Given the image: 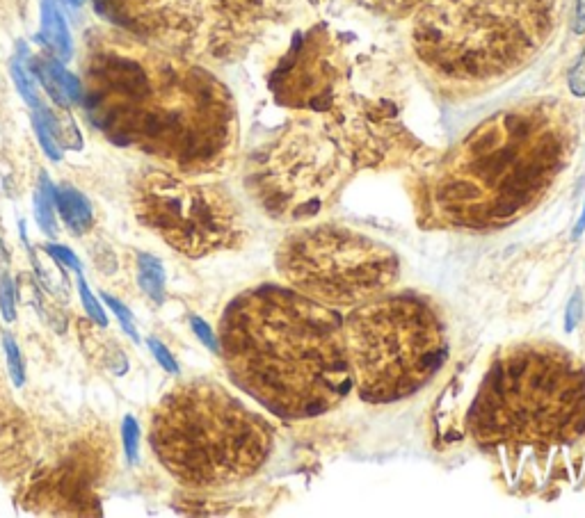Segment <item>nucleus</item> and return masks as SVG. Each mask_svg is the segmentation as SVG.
<instances>
[{"label": "nucleus", "mask_w": 585, "mask_h": 518, "mask_svg": "<svg viewBox=\"0 0 585 518\" xmlns=\"http://www.w3.org/2000/svg\"><path fill=\"white\" fill-rule=\"evenodd\" d=\"M83 103L112 144L179 174L218 172L236 151L238 115L224 83L197 60L117 28L87 32Z\"/></svg>", "instance_id": "1"}, {"label": "nucleus", "mask_w": 585, "mask_h": 518, "mask_svg": "<svg viewBox=\"0 0 585 518\" xmlns=\"http://www.w3.org/2000/svg\"><path fill=\"white\" fill-rule=\"evenodd\" d=\"M579 135V110L560 96L496 110L423 174L421 217L455 231H499L524 220L570 167Z\"/></svg>", "instance_id": "2"}, {"label": "nucleus", "mask_w": 585, "mask_h": 518, "mask_svg": "<svg viewBox=\"0 0 585 518\" xmlns=\"http://www.w3.org/2000/svg\"><path fill=\"white\" fill-rule=\"evenodd\" d=\"M220 352L234 384L279 418L323 416L352 388L343 318L293 288L240 293L222 315Z\"/></svg>", "instance_id": "3"}, {"label": "nucleus", "mask_w": 585, "mask_h": 518, "mask_svg": "<svg viewBox=\"0 0 585 518\" xmlns=\"http://www.w3.org/2000/svg\"><path fill=\"white\" fill-rule=\"evenodd\" d=\"M565 0H426L412 51L446 96H476L524 71L549 46Z\"/></svg>", "instance_id": "4"}, {"label": "nucleus", "mask_w": 585, "mask_h": 518, "mask_svg": "<svg viewBox=\"0 0 585 518\" xmlns=\"http://www.w3.org/2000/svg\"><path fill=\"white\" fill-rule=\"evenodd\" d=\"M480 445H563L585 432V363L554 343L494 356L467 414Z\"/></svg>", "instance_id": "5"}, {"label": "nucleus", "mask_w": 585, "mask_h": 518, "mask_svg": "<svg viewBox=\"0 0 585 518\" xmlns=\"http://www.w3.org/2000/svg\"><path fill=\"white\" fill-rule=\"evenodd\" d=\"M149 439L160 464L181 484L222 489L266 466L275 432L224 386L192 379L160 400Z\"/></svg>", "instance_id": "6"}, {"label": "nucleus", "mask_w": 585, "mask_h": 518, "mask_svg": "<svg viewBox=\"0 0 585 518\" xmlns=\"http://www.w3.org/2000/svg\"><path fill=\"white\" fill-rule=\"evenodd\" d=\"M352 386L366 402L387 404L419 393L448 356L444 320L426 299H368L343 318Z\"/></svg>", "instance_id": "7"}, {"label": "nucleus", "mask_w": 585, "mask_h": 518, "mask_svg": "<svg viewBox=\"0 0 585 518\" xmlns=\"http://www.w3.org/2000/svg\"><path fill=\"white\" fill-rule=\"evenodd\" d=\"M277 270L293 290L334 311L389 293L400 277L394 249L334 224L293 231L277 249Z\"/></svg>", "instance_id": "8"}, {"label": "nucleus", "mask_w": 585, "mask_h": 518, "mask_svg": "<svg viewBox=\"0 0 585 518\" xmlns=\"http://www.w3.org/2000/svg\"><path fill=\"white\" fill-rule=\"evenodd\" d=\"M348 169L346 149L330 121L302 119L254 153L245 188L270 220L307 224L332 204Z\"/></svg>", "instance_id": "9"}, {"label": "nucleus", "mask_w": 585, "mask_h": 518, "mask_svg": "<svg viewBox=\"0 0 585 518\" xmlns=\"http://www.w3.org/2000/svg\"><path fill=\"white\" fill-rule=\"evenodd\" d=\"M112 28L190 60L243 53L270 19L261 0H94Z\"/></svg>", "instance_id": "10"}, {"label": "nucleus", "mask_w": 585, "mask_h": 518, "mask_svg": "<svg viewBox=\"0 0 585 518\" xmlns=\"http://www.w3.org/2000/svg\"><path fill=\"white\" fill-rule=\"evenodd\" d=\"M133 208L142 226L188 258L231 249L245 236L243 213L227 190L163 169L135 181Z\"/></svg>", "instance_id": "11"}, {"label": "nucleus", "mask_w": 585, "mask_h": 518, "mask_svg": "<svg viewBox=\"0 0 585 518\" xmlns=\"http://www.w3.org/2000/svg\"><path fill=\"white\" fill-rule=\"evenodd\" d=\"M341 53L325 28L298 32L270 74L277 103L293 110L330 112L339 105Z\"/></svg>", "instance_id": "12"}, {"label": "nucleus", "mask_w": 585, "mask_h": 518, "mask_svg": "<svg viewBox=\"0 0 585 518\" xmlns=\"http://www.w3.org/2000/svg\"><path fill=\"white\" fill-rule=\"evenodd\" d=\"M78 336H80V343H83L85 352L90 354L92 361L103 363V366H106L112 375H117V377L126 375L128 359L124 356V352L115 345L112 338H103L99 331H94L90 322H85V320H78Z\"/></svg>", "instance_id": "13"}, {"label": "nucleus", "mask_w": 585, "mask_h": 518, "mask_svg": "<svg viewBox=\"0 0 585 518\" xmlns=\"http://www.w3.org/2000/svg\"><path fill=\"white\" fill-rule=\"evenodd\" d=\"M55 208H58L64 224L69 226L76 236H85L94 224V210L92 204L87 201L85 194L64 185V188L55 190Z\"/></svg>", "instance_id": "14"}, {"label": "nucleus", "mask_w": 585, "mask_h": 518, "mask_svg": "<svg viewBox=\"0 0 585 518\" xmlns=\"http://www.w3.org/2000/svg\"><path fill=\"white\" fill-rule=\"evenodd\" d=\"M42 39L58 60L67 62L71 58L69 28L64 23L58 0H42Z\"/></svg>", "instance_id": "15"}, {"label": "nucleus", "mask_w": 585, "mask_h": 518, "mask_svg": "<svg viewBox=\"0 0 585 518\" xmlns=\"http://www.w3.org/2000/svg\"><path fill=\"white\" fill-rule=\"evenodd\" d=\"M138 283L142 293L154 299L156 304L165 297V267L151 254H138Z\"/></svg>", "instance_id": "16"}, {"label": "nucleus", "mask_w": 585, "mask_h": 518, "mask_svg": "<svg viewBox=\"0 0 585 518\" xmlns=\"http://www.w3.org/2000/svg\"><path fill=\"white\" fill-rule=\"evenodd\" d=\"M37 222L42 226L46 236H58V222H55V188L42 176V190L35 194Z\"/></svg>", "instance_id": "17"}, {"label": "nucleus", "mask_w": 585, "mask_h": 518, "mask_svg": "<svg viewBox=\"0 0 585 518\" xmlns=\"http://www.w3.org/2000/svg\"><path fill=\"white\" fill-rule=\"evenodd\" d=\"M32 265H35L37 270V277L39 281L44 283V288L51 290L53 295H58L62 299H67L69 295V281L67 277H64V272L60 270L58 263H51V265H44L42 261H39L37 254H32Z\"/></svg>", "instance_id": "18"}, {"label": "nucleus", "mask_w": 585, "mask_h": 518, "mask_svg": "<svg viewBox=\"0 0 585 518\" xmlns=\"http://www.w3.org/2000/svg\"><path fill=\"white\" fill-rule=\"evenodd\" d=\"M357 3L382 16L403 19V16H412L426 0H357Z\"/></svg>", "instance_id": "19"}, {"label": "nucleus", "mask_w": 585, "mask_h": 518, "mask_svg": "<svg viewBox=\"0 0 585 518\" xmlns=\"http://www.w3.org/2000/svg\"><path fill=\"white\" fill-rule=\"evenodd\" d=\"M12 76H14V83H16V87H19L23 99H26L32 108H37L39 105L37 87H35V80L30 78L28 69H26V46H21L19 58H16L12 64Z\"/></svg>", "instance_id": "20"}, {"label": "nucleus", "mask_w": 585, "mask_h": 518, "mask_svg": "<svg viewBox=\"0 0 585 518\" xmlns=\"http://www.w3.org/2000/svg\"><path fill=\"white\" fill-rule=\"evenodd\" d=\"M35 131L39 135V142H42L44 151L48 153V158L53 160H60L62 158V147L58 142V137H55L51 124H48V117L42 105H37V115H35Z\"/></svg>", "instance_id": "21"}, {"label": "nucleus", "mask_w": 585, "mask_h": 518, "mask_svg": "<svg viewBox=\"0 0 585 518\" xmlns=\"http://www.w3.org/2000/svg\"><path fill=\"white\" fill-rule=\"evenodd\" d=\"M3 345H5V354H7V366H10L12 372V379L16 386H21L26 382V368H23V359H21V352L19 347H16L14 338L10 334L3 336Z\"/></svg>", "instance_id": "22"}, {"label": "nucleus", "mask_w": 585, "mask_h": 518, "mask_svg": "<svg viewBox=\"0 0 585 518\" xmlns=\"http://www.w3.org/2000/svg\"><path fill=\"white\" fill-rule=\"evenodd\" d=\"M78 290H80V299H83V304H85L87 313H90L92 322H96L99 327H106L108 320H106V313H103V306L99 304V299L90 293V288H87L85 279L80 277V272H78Z\"/></svg>", "instance_id": "23"}, {"label": "nucleus", "mask_w": 585, "mask_h": 518, "mask_svg": "<svg viewBox=\"0 0 585 518\" xmlns=\"http://www.w3.org/2000/svg\"><path fill=\"white\" fill-rule=\"evenodd\" d=\"M122 434H124V450H126V457L128 461L138 459V450H140V427H138V420L133 416H126L124 418V425H122Z\"/></svg>", "instance_id": "24"}, {"label": "nucleus", "mask_w": 585, "mask_h": 518, "mask_svg": "<svg viewBox=\"0 0 585 518\" xmlns=\"http://www.w3.org/2000/svg\"><path fill=\"white\" fill-rule=\"evenodd\" d=\"M103 302H106L112 311H115V315H117V320H119V325H122V329L126 331L128 336L133 338V341H140V336H138V329H135V320H133V315H131V311H128V306H124L122 302H119L117 297H112V295H103Z\"/></svg>", "instance_id": "25"}, {"label": "nucleus", "mask_w": 585, "mask_h": 518, "mask_svg": "<svg viewBox=\"0 0 585 518\" xmlns=\"http://www.w3.org/2000/svg\"><path fill=\"white\" fill-rule=\"evenodd\" d=\"M0 311H3V318L7 322H12L16 318L14 311V283L12 279L5 274H0Z\"/></svg>", "instance_id": "26"}, {"label": "nucleus", "mask_w": 585, "mask_h": 518, "mask_svg": "<svg viewBox=\"0 0 585 518\" xmlns=\"http://www.w3.org/2000/svg\"><path fill=\"white\" fill-rule=\"evenodd\" d=\"M149 347H151V352H154V356H156V361L160 363V366H163L167 372H179V366H176V361H174V356H172V352L167 350V347L160 343V341H156V338H149Z\"/></svg>", "instance_id": "27"}, {"label": "nucleus", "mask_w": 585, "mask_h": 518, "mask_svg": "<svg viewBox=\"0 0 585 518\" xmlns=\"http://www.w3.org/2000/svg\"><path fill=\"white\" fill-rule=\"evenodd\" d=\"M46 249V254L51 256V258H55V261H60L62 265H67V267H71V270H76V272H80V261H78V256L71 252V249H67V247H62V245H48V247H44Z\"/></svg>", "instance_id": "28"}, {"label": "nucleus", "mask_w": 585, "mask_h": 518, "mask_svg": "<svg viewBox=\"0 0 585 518\" xmlns=\"http://www.w3.org/2000/svg\"><path fill=\"white\" fill-rule=\"evenodd\" d=\"M570 89L574 96H585V48L570 71Z\"/></svg>", "instance_id": "29"}, {"label": "nucleus", "mask_w": 585, "mask_h": 518, "mask_svg": "<svg viewBox=\"0 0 585 518\" xmlns=\"http://www.w3.org/2000/svg\"><path fill=\"white\" fill-rule=\"evenodd\" d=\"M190 322H192V329H195V334L202 338V343L208 347V350H218V343H215L211 327H208L202 318H197V315H192Z\"/></svg>", "instance_id": "30"}, {"label": "nucleus", "mask_w": 585, "mask_h": 518, "mask_svg": "<svg viewBox=\"0 0 585 518\" xmlns=\"http://www.w3.org/2000/svg\"><path fill=\"white\" fill-rule=\"evenodd\" d=\"M261 3H263V7H266V12L270 16H279V14L291 10V7L300 5L302 0H261Z\"/></svg>", "instance_id": "31"}, {"label": "nucleus", "mask_w": 585, "mask_h": 518, "mask_svg": "<svg viewBox=\"0 0 585 518\" xmlns=\"http://www.w3.org/2000/svg\"><path fill=\"white\" fill-rule=\"evenodd\" d=\"M572 30L576 32V35H583L585 32V0H574Z\"/></svg>", "instance_id": "32"}, {"label": "nucleus", "mask_w": 585, "mask_h": 518, "mask_svg": "<svg viewBox=\"0 0 585 518\" xmlns=\"http://www.w3.org/2000/svg\"><path fill=\"white\" fill-rule=\"evenodd\" d=\"M579 315H581V297L576 295L570 304V313H567V329H574L576 322H579Z\"/></svg>", "instance_id": "33"}, {"label": "nucleus", "mask_w": 585, "mask_h": 518, "mask_svg": "<svg viewBox=\"0 0 585 518\" xmlns=\"http://www.w3.org/2000/svg\"><path fill=\"white\" fill-rule=\"evenodd\" d=\"M7 263H10V258H7V252H5V245H3V240H0V274H5V270H7Z\"/></svg>", "instance_id": "34"}, {"label": "nucleus", "mask_w": 585, "mask_h": 518, "mask_svg": "<svg viewBox=\"0 0 585 518\" xmlns=\"http://www.w3.org/2000/svg\"><path fill=\"white\" fill-rule=\"evenodd\" d=\"M583 229H585V210H583V215H581L579 226H576V236H579V233H583Z\"/></svg>", "instance_id": "35"}, {"label": "nucleus", "mask_w": 585, "mask_h": 518, "mask_svg": "<svg viewBox=\"0 0 585 518\" xmlns=\"http://www.w3.org/2000/svg\"><path fill=\"white\" fill-rule=\"evenodd\" d=\"M67 3H69L71 7H80V5L85 3V0H67Z\"/></svg>", "instance_id": "36"}]
</instances>
